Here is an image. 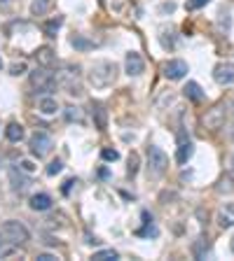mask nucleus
<instances>
[{
	"label": "nucleus",
	"mask_w": 234,
	"mask_h": 261,
	"mask_svg": "<svg viewBox=\"0 0 234 261\" xmlns=\"http://www.w3.org/2000/svg\"><path fill=\"white\" fill-rule=\"evenodd\" d=\"M61 170H63V164H61V161H59V159H54V161H52V164L47 166V175H50V177H54V175H59Z\"/></svg>",
	"instance_id": "c85d7f7f"
},
{
	"label": "nucleus",
	"mask_w": 234,
	"mask_h": 261,
	"mask_svg": "<svg viewBox=\"0 0 234 261\" xmlns=\"http://www.w3.org/2000/svg\"><path fill=\"white\" fill-rule=\"evenodd\" d=\"M0 3H10V0H0Z\"/></svg>",
	"instance_id": "e433bc0d"
},
{
	"label": "nucleus",
	"mask_w": 234,
	"mask_h": 261,
	"mask_svg": "<svg viewBox=\"0 0 234 261\" xmlns=\"http://www.w3.org/2000/svg\"><path fill=\"white\" fill-rule=\"evenodd\" d=\"M5 135H7V140H10V142H21V140H24V126H21V124H17V122H12L10 126H7Z\"/></svg>",
	"instance_id": "6ab92c4d"
},
{
	"label": "nucleus",
	"mask_w": 234,
	"mask_h": 261,
	"mask_svg": "<svg viewBox=\"0 0 234 261\" xmlns=\"http://www.w3.org/2000/svg\"><path fill=\"white\" fill-rule=\"evenodd\" d=\"M101 156H103V161H117V159H120V152H117V149H103Z\"/></svg>",
	"instance_id": "7c9ffc66"
},
{
	"label": "nucleus",
	"mask_w": 234,
	"mask_h": 261,
	"mask_svg": "<svg viewBox=\"0 0 234 261\" xmlns=\"http://www.w3.org/2000/svg\"><path fill=\"white\" fill-rule=\"evenodd\" d=\"M61 24H63L61 17H54V19H50V21H45V26H43L45 35H47V37H56V31L61 28Z\"/></svg>",
	"instance_id": "aec40b11"
},
{
	"label": "nucleus",
	"mask_w": 234,
	"mask_h": 261,
	"mask_svg": "<svg viewBox=\"0 0 234 261\" xmlns=\"http://www.w3.org/2000/svg\"><path fill=\"white\" fill-rule=\"evenodd\" d=\"M31 207H33V210H37V213L50 210V207H52L50 194H35V196H31Z\"/></svg>",
	"instance_id": "2eb2a0df"
},
{
	"label": "nucleus",
	"mask_w": 234,
	"mask_h": 261,
	"mask_svg": "<svg viewBox=\"0 0 234 261\" xmlns=\"http://www.w3.org/2000/svg\"><path fill=\"white\" fill-rule=\"evenodd\" d=\"M75 184H77V180H75V177H70V180H66V182H63V187H61V191H63V194H70V189H73L75 187Z\"/></svg>",
	"instance_id": "473e14b6"
},
{
	"label": "nucleus",
	"mask_w": 234,
	"mask_h": 261,
	"mask_svg": "<svg viewBox=\"0 0 234 261\" xmlns=\"http://www.w3.org/2000/svg\"><path fill=\"white\" fill-rule=\"evenodd\" d=\"M56 110H59V103H56V98H50V96H45L43 100H40V112L43 115H54Z\"/></svg>",
	"instance_id": "4be33fe9"
},
{
	"label": "nucleus",
	"mask_w": 234,
	"mask_h": 261,
	"mask_svg": "<svg viewBox=\"0 0 234 261\" xmlns=\"http://www.w3.org/2000/svg\"><path fill=\"white\" fill-rule=\"evenodd\" d=\"M28 79H31V86L33 89H37V91H54L56 89V77L52 73H47V70H33L31 75H28Z\"/></svg>",
	"instance_id": "423d86ee"
},
{
	"label": "nucleus",
	"mask_w": 234,
	"mask_h": 261,
	"mask_svg": "<svg viewBox=\"0 0 234 261\" xmlns=\"http://www.w3.org/2000/svg\"><path fill=\"white\" fill-rule=\"evenodd\" d=\"M218 224H220V229L234 226V203H225V205L220 207V213H218Z\"/></svg>",
	"instance_id": "f8f14e48"
},
{
	"label": "nucleus",
	"mask_w": 234,
	"mask_h": 261,
	"mask_svg": "<svg viewBox=\"0 0 234 261\" xmlns=\"http://www.w3.org/2000/svg\"><path fill=\"white\" fill-rule=\"evenodd\" d=\"M136 173H138V154L131 152V154H129V168H127V175H129V177H136Z\"/></svg>",
	"instance_id": "bb28decb"
},
{
	"label": "nucleus",
	"mask_w": 234,
	"mask_h": 261,
	"mask_svg": "<svg viewBox=\"0 0 234 261\" xmlns=\"http://www.w3.org/2000/svg\"><path fill=\"white\" fill-rule=\"evenodd\" d=\"M143 219H145V226L136 231V236H141V238H150V236H152V238H157L160 231H157V226L152 224V217H150L148 213H143Z\"/></svg>",
	"instance_id": "a211bd4d"
},
{
	"label": "nucleus",
	"mask_w": 234,
	"mask_h": 261,
	"mask_svg": "<svg viewBox=\"0 0 234 261\" xmlns=\"http://www.w3.org/2000/svg\"><path fill=\"white\" fill-rule=\"evenodd\" d=\"M167 170H169V156L162 152L160 147L150 145L148 147V175L152 180H160V177H164Z\"/></svg>",
	"instance_id": "f03ea898"
},
{
	"label": "nucleus",
	"mask_w": 234,
	"mask_h": 261,
	"mask_svg": "<svg viewBox=\"0 0 234 261\" xmlns=\"http://www.w3.org/2000/svg\"><path fill=\"white\" fill-rule=\"evenodd\" d=\"M56 84H61L63 89H66V93H70V96H80L82 93V86H80V66H70L66 68V70H61L59 73V77H56Z\"/></svg>",
	"instance_id": "20e7f679"
},
{
	"label": "nucleus",
	"mask_w": 234,
	"mask_h": 261,
	"mask_svg": "<svg viewBox=\"0 0 234 261\" xmlns=\"http://www.w3.org/2000/svg\"><path fill=\"white\" fill-rule=\"evenodd\" d=\"M117 79V66L110 61H96L89 73V84L94 89H105V86L115 84Z\"/></svg>",
	"instance_id": "f257e3e1"
},
{
	"label": "nucleus",
	"mask_w": 234,
	"mask_h": 261,
	"mask_svg": "<svg viewBox=\"0 0 234 261\" xmlns=\"http://www.w3.org/2000/svg\"><path fill=\"white\" fill-rule=\"evenodd\" d=\"M14 247H17V245H12L10 240H3V233H0V259L7 256V254H12Z\"/></svg>",
	"instance_id": "cd10ccee"
},
{
	"label": "nucleus",
	"mask_w": 234,
	"mask_h": 261,
	"mask_svg": "<svg viewBox=\"0 0 234 261\" xmlns=\"http://www.w3.org/2000/svg\"><path fill=\"white\" fill-rule=\"evenodd\" d=\"M213 79H216L218 84H222V86L234 84V66L232 63H220V66H216V70H213Z\"/></svg>",
	"instance_id": "9d476101"
},
{
	"label": "nucleus",
	"mask_w": 234,
	"mask_h": 261,
	"mask_svg": "<svg viewBox=\"0 0 234 261\" xmlns=\"http://www.w3.org/2000/svg\"><path fill=\"white\" fill-rule=\"evenodd\" d=\"M162 70H164V77L176 82V79H183L185 75H187V63L180 61V59H171V61L164 63Z\"/></svg>",
	"instance_id": "6e6552de"
},
{
	"label": "nucleus",
	"mask_w": 234,
	"mask_h": 261,
	"mask_svg": "<svg viewBox=\"0 0 234 261\" xmlns=\"http://www.w3.org/2000/svg\"><path fill=\"white\" fill-rule=\"evenodd\" d=\"M209 252H211L209 240L197 238V240L192 243V256H194V259H206V256H209Z\"/></svg>",
	"instance_id": "dca6fc26"
},
{
	"label": "nucleus",
	"mask_w": 234,
	"mask_h": 261,
	"mask_svg": "<svg viewBox=\"0 0 234 261\" xmlns=\"http://www.w3.org/2000/svg\"><path fill=\"white\" fill-rule=\"evenodd\" d=\"M28 147H31V154L37 159L47 156V154L52 152V147H54V140L50 138V135L45 133V131H37V133L31 135V142H28Z\"/></svg>",
	"instance_id": "39448f33"
},
{
	"label": "nucleus",
	"mask_w": 234,
	"mask_h": 261,
	"mask_svg": "<svg viewBox=\"0 0 234 261\" xmlns=\"http://www.w3.org/2000/svg\"><path fill=\"white\" fill-rule=\"evenodd\" d=\"M70 44H73L75 49H80V51L94 49V42H92V40H87V37H82V35H73V37H70Z\"/></svg>",
	"instance_id": "b1692460"
},
{
	"label": "nucleus",
	"mask_w": 234,
	"mask_h": 261,
	"mask_svg": "<svg viewBox=\"0 0 234 261\" xmlns=\"http://www.w3.org/2000/svg\"><path fill=\"white\" fill-rule=\"evenodd\" d=\"M26 73V63H12V66H10V75H14V77H17V75H24Z\"/></svg>",
	"instance_id": "2f4dec72"
},
{
	"label": "nucleus",
	"mask_w": 234,
	"mask_h": 261,
	"mask_svg": "<svg viewBox=\"0 0 234 261\" xmlns=\"http://www.w3.org/2000/svg\"><path fill=\"white\" fill-rule=\"evenodd\" d=\"M192 154H194V145H192L190 138H185L183 133L178 135V152H176V161L178 164H187L192 159Z\"/></svg>",
	"instance_id": "1a4fd4ad"
},
{
	"label": "nucleus",
	"mask_w": 234,
	"mask_h": 261,
	"mask_svg": "<svg viewBox=\"0 0 234 261\" xmlns=\"http://www.w3.org/2000/svg\"><path fill=\"white\" fill-rule=\"evenodd\" d=\"M92 119H94V124H96V128L99 131H105L108 128V112H105V108L103 105H92Z\"/></svg>",
	"instance_id": "ddd939ff"
},
{
	"label": "nucleus",
	"mask_w": 234,
	"mask_h": 261,
	"mask_svg": "<svg viewBox=\"0 0 234 261\" xmlns=\"http://www.w3.org/2000/svg\"><path fill=\"white\" fill-rule=\"evenodd\" d=\"M19 168L24 170V173H33V170H35V166H33L31 161H21V164H19Z\"/></svg>",
	"instance_id": "72a5a7b5"
},
{
	"label": "nucleus",
	"mask_w": 234,
	"mask_h": 261,
	"mask_svg": "<svg viewBox=\"0 0 234 261\" xmlns=\"http://www.w3.org/2000/svg\"><path fill=\"white\" fill-rule=\"evenodd\" d=\"M35 59H37V63L43 68H50V66H54L56 63V54H54V49L52 47H40L35 51Z\"/></svg>",
	"instance_id": "4468645a"
},
{
	"label": "nucleus",
	"mask_w": 234,
	"mask_h": 261,
	"mask_svg": "<svg viewBox=\"0 0 234 261\" xmlns=\"http://www.w3.org/2000/svg\"><path fill=\"white\" fill-rule=\"evenodd\" d=\"M10 182H12L14 191H19V194H21V191H26V189L31 187V177H26L21 168H19V170L17 168H10Z\"/></svg>",
	"instance_id": "9b49d317"
},
{
	"label": "nucleus",
	"mask_w": 234,
	"mask_h": 261,
	"mask_svg": "<svg viewBox=\"0 0 234 261\" xmlns=\"http://www.w3.org/2000/svg\"><path fill=\"white\" fill-rule=\"evenodd\" d=\"M162 12H173V3H169V5L162 7Z\"/></svg>",
	"instance_id": "c9c22d12"
},
{
	"label": "nucleus",
	"mask_w": 234,
	"mask_h": 261,
	"mask_svg": "<svg viewBox=\"0 0 234 261\" xmlns=\"http://www.w3.org/2000/svg\"><path fill=\"white\" fill-rule=\"evenodd\" d=\"M63 117H66V122H82V112H80V108H66L63 110Z\"/></svg>",
	"instance_id": "a878e982"
},
{
	"label": "nucleus",
	"mask_w": 234,
	"mask_h": 261,
	"mask_svg": "<svg viewBox=\"0 0 234 261\" xmlns=\"http://www.w3.org/2000/svg\"><path fill=\"white\" fill-rule=\"evenodd\" d=\"M222 122H225V117H222V108L211 110V115L206 117V126H211V128H220Z\"/></svg>",
	"instance_id": "412c9836"
},
{
	"label": "nucleus",
	"mask_w": 234,
	"mask_h": 261,
	"mask_svg": "<svg viewBox=\"0 0 234 261\" xmlns=\"http://www.w3.org/2000/svg\"><path fill=\"white\" fill-rule=\"evenodd\" d=\"M35 259L37 261H56V256H52V254H37Z\"/></svg>",
	"instance_id": "f704fd0d"
},
{
	"label": "nucleus",
	"mask_w": 234,
	"mask_h": 261,
	"mask_svg": "<svg viewBox=\"0 0 234 261\" xmlns=\"http://www.w3.org/2000/svg\"><path fill=\"white\" fill-rule=\"evenodd\" d=\"M92 259L94 261H115V259H120V254H117L115 249H101V252H94Z\"/></svg>",
	"instance_id": "393cba45"
},
{
	"label": "nucleus",
	"mask_w": 234,
	"mask_h": 261,
	"mask_svg": "<svg viewBox=\"0 0 234 261\" xmlns=\"http://www.w3.org/2000/svg\"><path fill=\"white\" fill-rule=\"evenodd\" d=\"M211 0H187L185 3V10H199V7H206Z\"/></svg>",
	"instance_id": "c756f323"
},
{
	"label": "nucleus",
	"mask_w": 234,
	"mask_h": 261,
	"mask_svg": "<svg viewBox=\"0 0 234 261\" xmlns=\"http://www.w3.org/2000/svg\"><path fill=\"white\" fill-rule=\"evenodd\" d=\"M50 0H33L31 3V14L33 17H43V14H47V10H50Z\"/></svg>",
	"instance_id": "5701e85b"
},
{
	"label": "nucleus",
	"mask_w": 234,
	"mask_h": 261,
	"mask_svg": "<svg viewBox=\"0 0 234 261\" xmlns=\"http://www.w3.org/2000/svg\"><path fill=\"white\" fill-rule=\"evenodd\" d=\"M183 93L190 98V100H194V103H202L204 100V91H202V86H199L197 82H187L185 89H183Z\"/></svg>",
	"instance_id": "f3484780"
},
{
	"label": "nucleus",
	"mask_w": 234,
	"mask_h": 261,
	"mask_svg": "<svg viewBox=\"0 0 234 261\" xmlns=\"http://www.w3.org/2000/svg\"><path fill=\"white\" fill-rule=\"evenodd\" d=\"M0 233L12 245H24V243H28V238H31L28 229H26L21 222H17V219H7L5 224L0 226Z\"/></svg>",
	"instance_id": "7ed1b4c3"
},
{
	"label": "nucleus",
	"mask_w": 234,
	"mask_h": 261,
	"mask_svg": "<svg viewBox=\"0 0 234 261\" xmlns=\"http://www.w3.org/2000/svg\"><path fill=\"white\" fill-rule=\"evenodd\" d=\"M124 70H127L129 77H138V75H143V70H145V61H143V56L138 54V51H129L127 59H124Z\"/></svg>",
	"instance_id": "0eeeda50"
},
{
	"label": "nucleus",
	"mask_w": 234,
	"mask_h": 261,
	"mask_svg": "<svg viewBox=\"0 0 234 261\" xmlns=\"http://www.w3.org/2000/svg\"><path fill=\"white\" fill-rule=\"evenodd\" d=\"M0 68H3V61H0Z\"/></svg>",
	"instance_id": "58836bf2"
},
{
	"label": "nucleus",
	"mask_w": 234,
	"mask_h": 261,
	"mask_svg": "<svg viewBox=\"0 0 234 261\" xmlns=\"http://www.w3.org/2000/svg\"><path fill=\"white\" fill-rule=\"evenodd\" d=\"M232 252H234V240H232Z\"/></svg>",
	"instance_id": "4c0bfd02"
}]
</instances>
